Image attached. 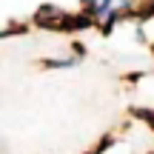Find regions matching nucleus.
<instances>
[{
    "instance_id": "f257e3e1",
    "label": "nucleus",
    "mask_w": 154,
    "mask_h": 154,
    "mask_svg": "<svg viewBox=\"0 0 154 154\" xmlns=\"http://www.w3.org/2000/svg\"><path fill=\"white\" fill-rule=\"evenodd\" d=\"M91 17H66V23H63V29H88L91 26Z\"/></svg>"
}]
</instances>
